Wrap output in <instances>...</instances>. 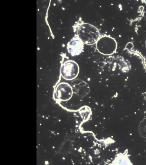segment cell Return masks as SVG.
Here are the masks:
<instances>
[{
    "mask_svg": "<svg viewBox=\"0 0 146 165\" xmlns=\"http://www.w3.org/2000/svg\"><path fill=\"white\" fill-rule=\"evenodd\" d=\"M77 30L76 35L84 44L88 45L96 44L100 37L98 29L88 23H81Z\"/></svg>",
    "mask_w": 146,
    "mask_h": 165,
    "instance_id": "obj_1",
    "label": "cell"
},
{
    "mask_svg": "<svg viewBox=\"0 0 146 165\" xmlns=\"http://www.w3.org/2000/svg\"><path fill=\"white\" fill-rule=\"evenodd\" d=\"M96 46L97 50L101 54L110 55L114 52L116 44L113 38L105 34L99 37L96 43Z\"/></svg>",
    "mask_w": 146,
    "mask_h": 165,
    "instance_id": "obj_2",
    "label": "cell"
},
{
    "mask_svg": "<svg viewBox=\"0 0 146 165\" xmlns=\"http://www.w3.org/2000/svg\"><path fill=\"white\" fill-rule=\"evenodd\" d=\"M79 72V66L74 61L69 60L62 65L60 73L62 77L67 80H72L76 78Z\"/></svg>",
    "mask_w": 146,
    "mask_h": 165,
    "instance_id": "obj_3",
    "label": "cell"
},
{
    "mask_svg": "<svg viewBox=\"0 0 146 165\" xmlns=\"http://www.w3.org/2000/svg\"><path fill=\"white\" fill-rule=\"evenodd\" d=\"M84 48L83 43L76 34L67 44L68 51L72 56L79 55Z\"/></svg>",
    "mask_w": 146,
    "mask_h": 165,
    "instance_id": "obj_4",
    "label": "cell"
},
{
    "mask_svg": "<svg viewBox=\"0 0 146 165\" xmlns=\"http://www.w3.org/2000/svg\"><path fill=\"white\" fill-rule=\"evenodd\" d=\"M73 93L72 89L68 83L62 82L58 84L55 90L57 97L62 100H66L70 99Z\"/></svg>",
    "mask_w": 146,
    "mask_h": 165,
    "instance_id": "obj_5",
    "label": "cell"
},
{
    "mask_svg": "<svg viewBox=\"0 0 146 165\" xmlns=\"http://www.w3.org/2000/svg\"><path fill=\"white\" fill-rule=\"evenodd\" d=\"M140 125V131L142 135L146 137V124L142 122Z\"/></svg>",
    "mask_w": 146,
    "mask_h": 165,
    "instance_id": "obj_6",
    "label": "cell"
}]
</instances>
